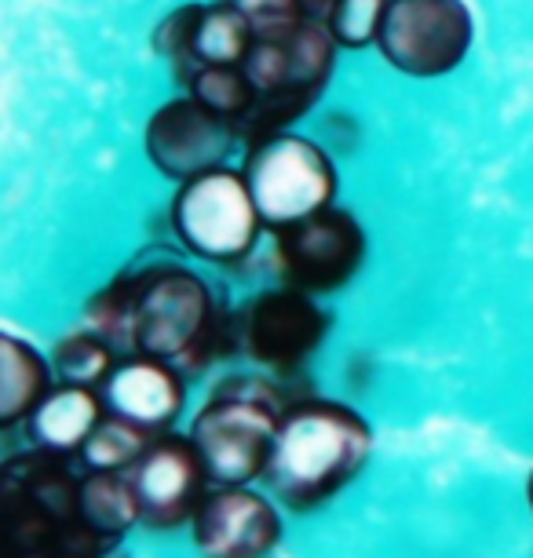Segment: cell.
Returning <instances> with one entry per match:
<instances>
[{"label": "cell", "instance_id": "cell-2", "mask_svg": "<svg viewBox=\"0 0 533 558\" xmlns=\"http://www.w3.org/2000/svg\"><path fill=\"white\" fill-rule=\"evenodd\" d=\"M132 296V354L161 357L175 368L234 354V318L219 311L208 281L183 263H146L121 274Z\"/></svg>", "mask_w": 533, "mask_h": 558}, {"label": "cell", "instance_id": "cell-23", "mask_svg": "<svg viewBox=\"0 0 533 558\" xmlns=\"http://www.w3.org/2000/svg\"><path fill=\"white\" fill-rule=\"evenodd\" d=\"M227 4L249 19L256 37H286L311 15H322L315 0H227Z\"/></svg>", "mask_w": 533, "mask_h": 558}, {"label": "cell", "instance_id": "cell-21", "mask_svg": "<svg viewBox=\"0 0 533 558\" xmlns=\"http://www.w3.org/2000/svg\"><path fill=\"white\" fill-rule=\"evenodd\" d=\"M150 441H154L150 430L107 413L99 420V427L92 430L85 449H81V460H85L88 471H124L143 460V452L150 449Z\"/></svg>", "mask_w": 533, "mask_h": 558}, {"label": "cell", "instance_id": "cell-10", "mask_svg": "<svg viewBox=\"0 0 533 558\" xmlns=\"http://www.w3.org/2000/svg\"><path fill=\"white\" fill-rule=\"evenodd\" d=\"M329 314L318 296L292 286L259 292L234 314V354H249L256 365L292 373L326 343Z\"/></svg>", "mask_w": 533, "mask_h": 558}, {"label": "cell", "instance_id": "cell-24", "mask_svg": "<svg viewBox=\"0 0 533 558\" xmlns=\"http://www.w3.org/2000/svg\"><path fill=\"white\" fill-rule=\"evenodd\" d=\"M99 558H129V551H124V547H121V541H118V544H110L107 551H102Z\"/></svg>", "mask_w": 533, "mask_h": 558}, {"label": "cell", "instance_id": "cell-26", "mask_svg": "<svg viewBox=\"0 0 533 558\" xmlns=\"http://www.w3.org/2000/svg\"><path fill=\"white\" fill-rule=\"evenodd\" d=\"M315 4L322 8V12H326V4H329V0H315Z\"/></svg>", "mask_w": 533, "mask_h": 558}, {"label": "cell", "instance_id": "cell-19", "mask_svg": "<svg viewBox=\"0 0 533 558\" xmlns=\"http://www.w3.org/2000/svg\"><path fill=\"white\" fill-rule=\"evenodd\" d=\"M118 362L121 354L92 329L62 336L56 351H51V368H56L59 384H77V387H102Z\"/></svg>", "mask_w": 533, "mask_h": 558}, {"label": "cell", "instance_id": "cell-18", "mask_svg": "<svg viewBox=\"0 0 533 558\" xmlns=\"http://www.w3.org/2000/svg\"><path fill=\"white\" fill-rule=\"evenodd\" d=\"M81 519L102 541L118 544L135 522H143L132 478H124L121 471H88L81 478Z\"/></svg>", "mask_w": 533, "mask_h": 558}, {"label": "cell", "instance_id": "cell-1", "mask_svg": "<svg viewBox=\"0 0 533 558\" xmlns=\"http://www.w3.org/2000/svg\"><path fill=\"white\" fill-rule=\"evenodd\" d=\"M373 430L351 405L307 398L281 413L264 482L292 511H315L362 475Z\"/></svg>", "mask_w": 533, "mask_h": 558}, {"label": "cell", "instance_id": "cell-11", "mask_svg": "<svg viewBox=\"0 0 533 558\" xmlns=\"http://www.w3.org/2000/svg\"><path fill=\"white\" fill-rule=\"evenodd\" d=\"M238 143H245L238 124L227 121L213 107H205L191 92L161 102L143 129L146 161L172 183H183V179L202 175L208 168L227 165V157L234 154Z\"/></svg>", "mask_w": 533, "mask_h": 558}, {"label": "cell", "instance_id": "cell-8", "mask_svg": "<svg viewBox=\"0 0 533 558\" xmlns=\"http://www.w3.org/2000/svg\"><path fill=\"white\" fill-rule=\"evenodd\" d=\"M475 19L464 0H388L380 26V59L405 77H446L468 59Z\"/></svg>", "mask_w": 533, "mask_h": 558}, {"label": "cell", "instance_id": "cell-3", "mask_svg": "<svg viewBox=\"0 0 533 558\" xmlns=\"http://www.w3.org/2000/svg\"><path fill=\"white\" fill-rule=\"evenodd\" d=\"M110 541L81 519V478L59 452H19L0 471V558H99Z\"/></svg>", "mask_w": 533, "mask_h": 558}, {"label": "cell", "instance_id": "cell-22", "mask_svg": "<svg viewBox=\"0 0 533 558\" xmlns=\"http://www.w3.org/2000/svg\"><path fill=\"white\" fill-rule=\"evenodd\" d=\"M322 15H326V26L332 40H337V48L362 51L380 40L388 0H329Z\"/></svg>", "mask_w": 533, "mask_h": 558}, {"label": "cell", "instance_id": "cell-14", "mask_svg": "<svg viewBox=\"0 0 533 558\" xmlns=\"http://www.w3.org/2000/svg\"><path fill=\"white\" fill-rule=\"evenodd\" d=\"M191 530L202 558H270L281 541L275 504L249 486H216L205 493Z\"/></svg>", "mask_w": 533, "mask_h": 558}, {"label": "cell", "instance_id": "cell-7", "mask_svg": "<svg viewBox=\"0 0 533 558\" xmlns=\"http://www.w3.org/2000/svg\"><path fill=\"white\" fill-rule=\"evenodd\" d=\"M242 172L267 223V234L329 208L340 191L332 157L315 140L296 132H275L249 143Z\"/></svg>", "mask_w": 533, "mask_h": 558}, {"label": "cell", "instance_id": "cell-5", "mask_svg": "<svg viewBox=\"0 0 533 558\" xmlns=\"http://www.w3.org/2000/svg\"><path fill=\"white\" fill-rule=\"evenodd\" d=\"M337 40L326 15H311L286 37H256L245 59V73L256 88V107L249 113L242 140L245 146L275 132H292L303 113L322 99L337 66Z\"/></svg>", "mask_w": 533, "mask_h": 558}, {"label": "cell", "instance_id": "cell-20", "mask_svg": "<svg viewBox=\"0 0 533 558\" xmlns=\"http://www.w3.org/2000/svg\"><path fill=\"white\" fill-rule=\"evenodd\" d=\"M194 99H202L205 107H213L216 113H223L227 121L238 124V132L245 129L249 113L256 107V88L249 81L245 66H205L194 77H186L183 84Z\"/></svg>", "mask_w": 533, "mask_h": 558}, {"label": "cell", "instance_id": "cell-9", "mask_svg": "<svg viewBox=\"0 0 533 558\" xmlns=\"http://www.w3.org/2000/svg\"><path fill=\"white\" fill-rule=\"evenodd\" d=\"M275 259L286 286L311 296H332L365 263V230L348 208L329 205L300 219L286 230H275Z\"/></svg>", "mask_w": 533, "mask_h": 558}, {"label": "cell", "instance_id": "cell-15", "mask_svg": "<svg viewBox=\"0 0 533 558\" xmlns=\"http://www.w3.org/2000/svg\"><path fill=\"white\" fill-rule=\"evenodd\" d=\"M99 391L102 402H107V413L129 420V424L150 430V435L169 430L186 405L183 368L150 354H124Z\"/></svg>", "mask_w": 533, "mask_h": 558}, {"label": "cell", "instance_id": "cell-13", "mask_svg": "<svg viewBox=\"0 0 533 558\" xmlns=\"http://www.w3.org/2000/svg\"><path fill=\"white\" fill-rule=\"evenodd\" d=\"M154 45L172 62L175 77L186 84L205 66H245L256 34L249 19L227 0L216 4H183L161 23Z\"/></svg>", "mask_w": 533, "mask_h": 558}, {"label": "cell", "instance_id": "cell-6", "mask_svg": "<svg viewBox=\"0 0 533 558\" xmlns=\"http://www.w3.org/2000/svg\"><path fill=\"white\" fill-rule=\"evenodd\" d=\"M169 227L194 259L238 267L256 252L267 230L242 168L219 165L175 183Z\"/></svg>", "mask_w": 533, "mask_h": 558}, {"label": "cell", "instance_id": "cell-25", "mask_svg": "<svg viewBox=\"0 0 533 558\" xmlns=\"http://www.w3.org/2000/svg\"><path fill=\"white\" fill-rule=\"evenodd\" d=\"M526 497H530V508H533V475H530V489H526Z\"/></svg>", "mask_w": 533, "mask_h": 558}, {"label": "cell", "instance_id": "cell-16", "mask_svg": "<svg viewBox=\"0 0 533 558\" xmlns=\"http://www.w3.org/2000/svg\"><path fill=\"white\" fill-rule=\"evenodd\" d=\"M102 416H107V402H102L99 387L59 384L26 420V435L37 449L70 457V452L85 449Z\"/></svg>", "mask_w": 533, "mask_h": 558}, {"label": "cell", "instance_id": "cell-4", "mask_svg": "<svg viewBox=\"0 0 533 558\" xmlns=\"http://www.w3.org/2000/svg\"><path fill=\"white\" fill-rule=\"evenodd\" d=\"M278 387L264 376H227L191 424V441L213 486H249L264 478L281 413Z\"/></svg>", "mask_w": 533, "mask_h": 558}, {"label": "cell", "instance_id": "cell-17", "mask_svg": "<svg viewBox=\"0 0 533 558\" xmlns=\"http://www.w3.org/2000/svg\"><path fill=\"white\" fill-rule=\"evenodd\" d=\"M51 391V368L34 343L0 336V427L26 424Z\"/></svg>", "mask_w": 533, "mask_h": 558}, {"label": "cell", "instance_id": "cell-12", "mask_svg": "<svg viewBox=\"0 0 533 558\" xmlns=\"http://www.w3.org/2000/svg\"><path fill=\"white\" fill-rule=\"evenodd\" d=\"M205 463L197 457L191 435H154L150 449L132 468V486L140 497V514L146 530H180L194 522L205 500Z\"/></svg>", "mask_w": 533, "mask_h": 558}]
</instances>
